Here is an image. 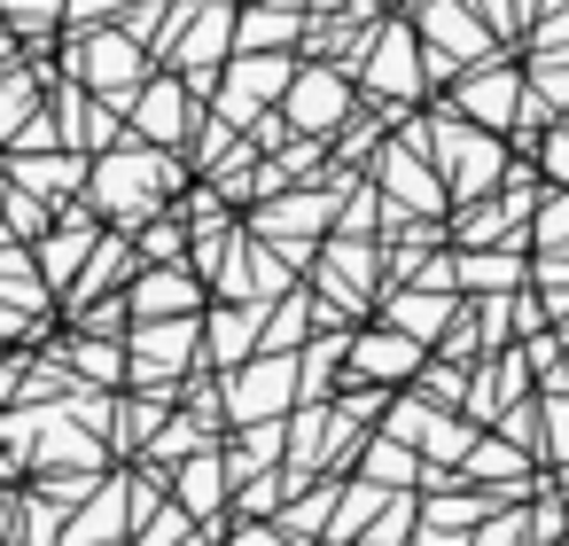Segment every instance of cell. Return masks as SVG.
I'll return each mask as SVG.
<instances>
[{"mask_svg":"<svg viewBox=\"0 0 569 546\" xmlns=\"http://www.w3.org/2000/svg\"><path fill=\"white\" fill-rule=\"evenodd\" d=\"M79 71H87V87L102 95V102H133L141 95V79H149V48L133 40V32H94L87 40V56H79Z\"/></svg>","mask_w":569,"mask_h":546,"instance_id":"obj_11","label":"cell"},{"mask_svg":"<svg viewBox=\"0 0 569 546\" xmlns=\"http://www.w3.org/2000/svg\"><path fill=\"white\" fill-rule=\"evenodd\" d=\"M421 149H429V165L445 172V196H452V203L491 196V188L507 180V165H515L507 133H491V126H476V118H460V110H445V102L421 118Z\"/></svg>","mask_w":569,"mask_h":546,"instance_id":"obj_1","label":"cell"},{"mask_svg":"<svg viewBox=\"0 0 569 546\" xmlns=\"http://www.w3.org/2000/svg\"><path fill=\"white\" fill-rule=\"evenodd\" d=\"M522 79H530L553 110H569V56H522Z\"/></svg>","mask_w":569,"mask_h":546,"instance_id":"obj_29","label":"cell"},{"mask_svg":"<svg viewBox=\"0 0 569 546\" xmlns=\"http://www.w3.org/2000/svg\"><path fill=\"white\" fill-rule=\"evenodd\" d=\"M522 344V359H530V375H538V390H561L569 375H561V359H569V336L546 320V328H530V336H515Z\"/></svg>","mask_w":569,"mask_h":546,"instance_id":"obj_24","label":"cell"},{"mask_svg":"<svg viewBox=\"0 0 569 546\" xmlns=\"http://www.w3.org/2000/svg\"><path fill=\"white\" fill-rule=\"evenodd\" d=\"M530 281V250H452V289L460 297H507Z\"/></svg>","mask_w":569,"mask_h":546,"instance_id":"obj_18","label":"cell"},{"mask_svg":"<svg viewBox=\"0 0 569 546\" xmlns=\"http://www.w3.org/2000/svg\"><path fill=\"white\" fill-rule=\"evenodd\" d=\"M203 530H196V515L172 499V507H149L141 515V530H133V546H196Z\"/></svg>","mask_w":569,"mask_h":546,"instance_id":"obj_26","label":"cell"},{"mask_svg":"<svg viewBox=\"0 0 569 546\" xmlns=\"http://www.w3.org/2000/svg\"><path fill=\"white\" fill-rule=\"evenodd\" d=\"M351 87H359V102H375L390 126L437 95V87H429V63H421V32H413L406 9H390V17L375 24V40H367V56H359V71H351Z\"/></svg>","mask_w":569,"mask_h":546,"instance_id":"obj_2","label":"cell"},{"mask_svg":"<svg viewBox=\"0 0 569 546\" xmlns=\"http://www.w3.org/2000/svg\"><path fill=\"white\" fill-rule=\"evenodd\" d=\"M561 336H569V328H561ZM561 375H569V359H561Z\"/></svg>","mask_w":569,"mask_h":546,"instance_id":"obj_36","label":"cell"},{"mask_svg":"<svg viewBox=\"0 0 569 546\" xmlns=\"http://www.w3.org/2000/svg\"><path fill=\"white\" fill-rule=\"evenodd\" d=\"M126 110H133L141 141L180 149V141H188V126H196V87H188V79H141V95H133Z\"/></svg>","mask_w":569,"mask_h":546,"instance_id":"obj_14","label":"cell"},{"mask_svg":"<svg viewBox=\"0 0 569 546\" xmlns=\"http://www.w3.org/2000/svg\"><path fill=\"white\" fill-rule=\"evenodd\" d=\"M515 102H522V56L515 48H499V56L468 63L460 79H445V110H460V118H476L491 133L515 126Z\"/></svg>","mask_w":569,"mask_h":546,"instance_id":"obj_6","label":"cell"},{"mask_svg":"<svg viewBox=\"0 0 569 546\" xmlns=\"http://www.w3.org/2000/svg\"><path fill=\"white\" fill-rule=\"evenodd\" d=\"M258 328H266V305H234V297H219L211 312H203V359L227 375V367H242L250 351H258Z\"/></svg>","mask_w":569,"mask_h":546,"instance_id":"obj_16","label":"cell"},{"mask_svg":"<svg viewBox=\"0 0 569 546\" xmlns=\"http://www.w3.org/2000/svg\"><path fill=\"white\" fill-rule=\"evenodd\" d=\"M336 484L343 476H305L281 507H273V523L289 530V538H305V546H320V530H328V515H336Z\"/></svg>","mask_w":569,"mask_h":546,"instance_id":"obj_21","label":"cell"},{"mask_svg":"<svg viewBox=\"0 0 569 546\" xmlns=\"http://www.w3.org/2000/svg\"><path fill=\"white\" fill-rule=\"evenodd\" d=\"M172 188H180V165H172L157 141H126V149H110V157L94 165V203L118 211L126 227H141L149 211H164Z\"/></svg>","mask_w":569,"mask_h":546,"instance_id":"obj_4","label":"cell"},{"mask_svg":"<svg viewBox=\"0 0 569 546\" xmlns=\"http://www.w3.org/2000/svg\"><path fill=\"white\" fill-rule=\"evenodd\" d=\"M126 305H133L141 320H180V312H203V281H196L188 258H172V266H141Z\"/></svg>","mask_w":569,"mask_h":546,"instance_id":"obj_15","label":"cell"},{"mask_svg":"<svg viewBox=\"0 0 569 546\" xmlns=\"http://www.w3.org/2000/svg\"><path fill=\"white\" fill-rule=\"evenodd\" d=\"M196 546H203V538H196Z\"/></svg>","mask_w":569,"mask_h":546,"instance_id":"obj_38","label":"cell"},{"mask_svg":"<svg viewBox=\"0 0 569 546\" xmlns=\"http://www.w3.org/2000/svg\"><path fill=\"white\" fill-rule=\"evenodd\" d=\"M460 476L468 484H491L499 499H530L538 492V460L515 437H499V429H476V445L460 453Z\"/></svg>","mask_w":569,"mask_h":546,"instance_id":"obj_12","label":"cell"},{"mask_svg":"<svg viewBox=\"0 0 569 546\" xmlns=\"http://www.w3.org/2000/svg\"><path fill=\"white\" fill-rule=\"evenodd\" d=\"M530 165H538V180L546 188H569V110L538 133V149H530Z\"/></svg>","mask_w":569,"mask_h":546,"instance_id":"obj_28","label":"cell"},{"mask_svg":"<svg viewBox=\"0 0 569 546\" xmlns=\"http://www.w3.org/2000/svg\"><path fill=\"white\" fill-rule=\"evenodd\" d=\"M203 359V312H180V320H141L133 328V375L141 383H172Z\"/></svg>","mask_w":569,"mask_h":546,"instance_id":"obj_10","label":"cell"},{"mask_svg":"<svg viewBox=\"0 0 569 546\" xmlns=\"http://www.w3.org/2000/svg\"><path fill=\"white\" fill-rule=\"evenodd\" d=\"M413 515H421V492H390L375 523L359 530V546H413Z\"/></svg>","mask_w":569,"mask_h":546,"instance_id":"obj_23","label":"cell"},{"mask_svg":"<svg viewBox=\"0 0 569 546\" xmlns=\"http://www.w3.org/2000/svg\"><path fill=\"white\" fill-rule=\"evenodd\" d=\"M491 429H499V437H515V445H522V453L538 460V390H530V398H515V406H507V414H499Z\"/></svg>","mask_w":569,"mask_h":546,"instance_id":"obj_30","label":"cell"},{"mask_svg":"<svg viewBox=\"0 0 569 546\" xmlns=\"http://www.w3.org/2000/svg\"><path fill=\"white\" fill-rule=\"evenodd\" d=\"M421 359H429V344L398 336L390 320H359L351 351H343V383H390V390H406L421 375Z\"/></svg>","mask_w":569,"mask_h":546,"instance_id":"obj_8","label":"cell"},{"mask_svg":"<svg viewBox=\"0 0 569 546\" xmlns=\"http://www.w3.org/2000/svg\"><path fill=\"white\" fill-rule=\"evenodd\" d=\"M24 110H32V87H24V79H9V87H0V126H17Z\"/></svg>","mask_w":569,"mask_h":546,"instance_id":"obj_34","label":"cell"},{"mask_svg":"<svg viewBox=\"0 0 569 546\" xmlns=\"http://www.w3.org/2000/svg\"><path fill=\"white\" fill-rule=\"evenodd\" d=\"M468 546H530V499H499V507L476 523Z\"/></svg>","mask_w":569,"mask_h":546,"instance_id":"obj_25","label":"cell"},{"mask_svg":"<svg viewBox=\"0 0 569 546\" xmlns=\"http://www.w3.org/2000/svg\"><path fill=\"white\" fill-rule=\"evenodd\" d=\"M530 250H569V188H546L530 211Z\"/></svg>","mask_w":569,"mask_h":546,"instance_id":"obj_27","label":"cell"},{"mask_svg":"<svg viewBox=\"0 0 569 546\" xmlns=\"http://www.w3.org/2000/svg\"><path fill=\"white\" fill-rule=\"evenodd\" d=\"M351 110H359V87H351V71L297 56V79H289V95H281V118H289V133L336 141V126H343Z\"/></svg>","mask_w":569,"mask_h":546,"instance_id":"obj_5","label":"cell"},{"mask_svg":"<svg viewBox=\"0 0 569 546\" xmlns=\"http://www.w3.org/2000/svg\"><path fill=\"white\" fill-rule=\"evenodd\" d=\"M305 390H297V351H250L242 367H227V421H266V414H289Z\"/></svg>","mask_w":569,"mask_h":546,"instance_id":"obj_7","label":"cell"},{"mask_svg":"<svg viewBox=\"0 0 569 546\" xmlns=\"http://www.w3.org/2000/svg\"><path fill=\"white\" fill-rule=\"evenodd\" d=\"M297 40H305V9H273V0H242L234 9V48L273 56V48H297Z\"/></svg>","mask_w":569,"mask_h":546,"instance_id":"obj_19","label":"cell"},{"mask_svg":"<svg viewBox=\"0 0 569 546\" xmlns=\"http://www.w3.org/2000/svg\"><path fill=\"white\" fill-rule=\"evenodd\" d=\"M336 9H351V0H305V17H336Z\"/></svg>","mask_w":569,"mask_h":546,"instance_id":"obj_35","label":"cell"},{"mask_svg":"<svg viewBox=\"0 0 569 546\" xmlns=\"http://www.w3.org/2000/svg\"><path fill=\"white\" fill-rule=\"evenodd\" d=\"M227 546H305V538H289L273 515H242V523L227 530Z\"/></svg>","mask_w":569,"mask_h":546,"instance_id":"obj_32","label":"cell"},{"mask_svg":"<svg viewBox=\"0 0 569 546\" xmlns=\"http://www.w3.org/2000/svg\"><path fill=\"white\" fill-rule=\"evenodd\" d=\"M24 180H32V188H71V180H79V165H71V157H32V165H24Z\"/></svg>","mask_w":569,"mask_h":546,"instance_id":"obj_33","label":"cell"},{"mask_svg":"<svg viewBox=\"0 0 569 546\" xmlns=\"http://www.w3.org/2000/svg\"><path fill=\"white\" fill-rule=\"evenodd\" d=\"M406 17H413V32H421L429 87H445V79H460L468 63L499 56V32L483 24V9H476V0H406Z\"/></svg>","mask_w":569,"mask_h":546,"instance_id":"obj_3","label":"cell"},{"mask_svg":"<svg viewBox=\"0 0 569 546\" xmlns=\"http://www.w3.org/2000/svg\"><path fill=\"white\" fill-rule=\"evenodd\" d=\"M180 507H188L196 523H211V530H219V515L234 507V476H227V453H219V445H196V453L180 460Z\"/></svg>","mask_w":569,"mask_h":546,"instance_id":"obj_17","label":"cell"},{"mask_svg":"<svg viewBox=\"0 0 569 546\" xmlns=\"http://www.w3.org/2000/svg\"><path fill=\"white\" fill-rule=\"evenodd\" d=\"M382 320L398 328V336H413V344H437L445 328H452V312H460V289H421V281H382Z\"/></svg>","mask_w":569,"mask_h":546,"instance_id":"obj_13","label":"cell"},{"mask_svg":"<svg viewBox=\"0 0 569 546\" xmlns=\"http://www.w3.org/2000/svg\"><path fill=\"white\" fill-rule=\"evenodd\" d=\"M336 406H343L351 421H367V429H375V421H382V406H390V383H343V398H336Z\"/></svg>","mask_w":569,"mask_h":546,"instance_id":"obj_31","label":"cell"},{"mask_svg":"<svg viewBox=\"0 0 569 546\" xmlns=\"http://www.w3.org/2000/svg\"><path fill=\"white\" fill-rule=\"evenodd\" d=\"M561 546H569V530H561Z\"/></svg>","mask_w":569,"mask_h":546,"instance_id":"obj_37","label":"cell"},{"mask_svg":"<svg viewBox=\"0 0 569 546\" xmlns=\"http://www.w3.org/2000/svg\"><path fill=\"white\" fill-rule=\"evenodd\" d=\"M538 390V375H530V359H522V344H499V351H483L476 359V375H468V398H460V414L476 421V429H491L515 398H530Z\"/></svg>","mask_w":569,"mask_h":546,"instance_id":"obj_9","label":"cell"},{"mask_svg":"<svg viewBox=\"0 0 569 546\" xmlns=\"http://www.w3.org/2000/svg\"><path fill=\"white\" fill-rule=\"evenodd\" d=\"M359 476H375V484H390V492H421V453L406 445V437H390V429H375L367 445H359V460H351Z\"/></svg>","mask_w":569,"mask_h":546,"instance_id":"obj_22","label":"cell"},{"mask_svg":"<svg viewBox=\"0 0 569 546\" xmlns=\"http://www.w3.org/2000/svg\"><path fill=\"white\" fill-rule=\"evenodd\" d=\"M343 351H351V328H312L297 344V390L305 398H328L343 383Z\"/></svg>","mask_w":569,"mask_h":546,"instance_id":"obj_20","label":"cell"}]
</instances>
